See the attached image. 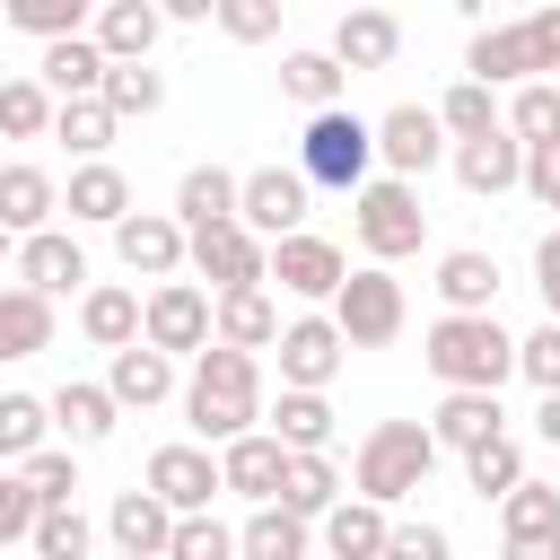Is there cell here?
<instances>
[{"instance_id": "cell-1", "label": "cell", "mask_w": 560, "mask_h": 560, "mask_svg": "<svg viewBox=\"0 0 560 560\" xmlns=\"http://www.w3.org/2000/svg\"><path fill=\"white\" fill-rule=\"evenodd\" d=\"M184 420H192V438H201V446H236L245 429H262V359H254V350L210 341V350L192 359Z\"/></svg>"}, {"instance_id": "cell-2", "label": "cell", "mask_w": 560, "mask_h": 560, "mask_svg": "<svg viewBox=\"0 0 560 560\" xmlns=\"http://www.w3.org/2000/svg\"><path fill=\"white\" fill-rule=\"evenodd\" d=\"M420 359H429V376L446 394H499L516 376V341L499 332V315H438Z\"/></svg>"}, {"instance_id": "cell-3", "label": "cell", "mask_w": 560, "mask_h": 560, "mask_svg": "<svg viewBox=\"0 0 560 560\" xmlns=\"http://www.w3.org/2000/svg\"><path fill=\"white\" fill-rule=\"evenodd\" d=\"M438 438H429V420H376L368 438H359V464H350V481H359V499H376V508H402L429 472H438Z\"/></svg>"}, {"instance_id": "cell-4", "label": "cell", "mask_w": 560, "mask_h": 560, "mask_svg": "<svg viewBox=\"0 0 560 560\" xmlns=\"http://www.w3.org/2000/svg\"><path fill=\"white\" fill-rule=\"evenodd\" d=\"M551 70H560V9L481 26L464 44V79H481V88H525V79H551Z\"/></svg>"}, {"instance_id": "cell-5", "label": "cell", "mask_w": 560, "mask_h": 560, "mask_svg": "<svg viewBox=\"0 0 560 560\" xmlns=\"http://www.w3.org/2000/svg\"><path fill=\"white\" fill-rule=\"evenodd\" d=\"M350 236L368 245V262H402V254H420V236H429L420 184H402V175H368V184L350 192Z\"/></svg>"}, {"instance_id": "cell-6", "label": "cell", "mask_w": 560, "mask_h": 560, "mask_svg": "<svg viewBox=\"0 0 560 560\" xmlns=\"http://www.w3.org/2000/svg\"><path fill=\"white\" fill-rule=\"evenodd\" d=\"M368 166H376V122H359L350 105L306 114V131H298V175H306V184L359 192V184H368Z\"/></svg>"}, {"instance_id": "cell-7", "label": "cell", "mask_w": 560, "mask_h": 560, "mask_svg": "<svg viewBox=\"0 0 560 560\" xmlns=\"http://www.w3.org/2000/svg\"><path fill=\"white\" fill-rule=\"evenodd\" d=\"M402 315H411V298H402V280H394L385 262H359V271L332 289V324H341L350 350H385V341L402 332Z\"/></svg>"}, {"instance_id": "cell-8", "label": "cell", "mask_w": 560, "mask_h": 560, "mask_svg": "<svg viewBox=\"0 0 560 560\" xmlns=\"http://www.w3.org/2000/svg\"><path fill=\"white\" fill-rule=\"evenodd\" d=\"M140 341L149 350H166V359H201L210 341H219V298L201 289V280H158L149 289V306H140Z\"/></svg>"}, {"instance_id": "cell-9", "label": "cell", "mask_w": 560, "mask_h": 560, "mask_svg": "<svg viewBox=\"0 0 560 560\" xmlns=\"http://www.w3.org/2000/svg\"><path fill=\"white\" fill-rule=\"evenodd\" d=\"M184 262L210 280V298H228V289H262V280H271V245H262L245 219L192 228V254H184Z\"/></svg>"}, {"instance_id": "cell-10", "label": "cell", "mask_w": 560, "mask_h": 560, "mask_svg": "<svg viewBox=\"0 0 560 560\" xmlns=\"http://www.w3.org/2000/svg\"><path fill=\"white\" fill-rule=\"evenodd\" d=\"M280 385H298V394H324L332 376H341V359H350V341H341V324L332 315H298V324H280Z\"/></svg>"}, {"instance_id": "cell-11", "label": "cell", "mask_w": 560, "mask_h": 560, "mask_svg": "<svg viewBox=\"0 0 560 560\" xmlns=\"http://www.w3.org/2000/svg\"><path fill=\"white\" fill-rule=\"evenodd\" d=\"M114 254H122V271H131V280H175V271H184V254H192V236H184V219H175V210H131V219L114 228Z\"/></svg>"}, {"instance_id": "cell-12", "label": "cell", "mask_w": 560, "mask_h": 560, "mask_svg": "<svg viewBox=\"0 0 560 560\" xmlns=\"http://www.w3.org/2000/svg\"><path fill=\"white\" fill-rule=\"evenodd\" d=\"M236 219H245L262 245L298 236V228H306V175H298V166H254V175H245V201H236Z\"/></svg>"}, {"instance_id": "cell-13", "label": "cell", "mask_w": 560, "mask_h": 560, "mask_svg": "<svg viewBox=\"0 0 560 560\" xmlns=\"http://www.w3.org/2000/svg\"><path fill=\"white\" fill-rule=\"evenodd\" d=\"M149 490H158L175 516H201V508L228 490V472H219L210 446H158V455H149Z\"/></svg>"}, {"instance_id": "cell-14", "label": "cell", "mask_w": 560, "mask_h": 560, "mask_svg": "<svg viewBox=\"0 0 560 560\" xmlns=\"http://www.w3.org/2000/svg\"><path fill=\"white\" fill-rule=\"evenodd\" d=\"M376 158H385L402 184H420V175L446 158V122H438L429 105H394V114L376 122Z\"/></svg>"}, {"instance_id": "cell-15", "label": "cell", "mask_w": 560, "mask_h": 560, "mask_svg": "<svg viewBox=\"0 0 560 560\" xmlns=\"http://www.w3.org/2000/svg\"><path fill=\"white\" fill-rule=\"evenodd\" d=\"M105 534H114V551H122V560H166V542H175V508H166L149 481H140V490H114Z\"/></svg>"}, {"instance_id": "cell-16", "label": "cell", "mask_w": 560, "mask_h": 560, "mask_svg": "<svg viewBox=\"0 0 560 560\" xmlns=\"http://www.w3.org/2000/svg\"><path fill=\"white\" fill-rule=\"evenodd\" d=\"M271 280H280L289 298H332V289L350 280V262H341L332 236H306V228H298V236L271 245Z\"/></svg>"}, {"instance_id": "cell-17", "label": "cell", "mask_w": 560, "mask_h": 560, "mask_svg": "<svg viewBox=\"0 0 560 560\" xmlns=\"http://www.w3.org/2000/svg\"><path fill=\"white\" fill-rule=\"evenodd\" d=\"M52 219H61V184H52L35 158H9V166H0V228H9V236H44Z\"/></svg>"}, {"instance_id": "cell-18", "label": "cell", "mask_w": 560, "mask_h": 560, "mask_svg": "<svg viewBox=\"0 0 560 560\" xmlns=\"http://www.w3.org/2000/svg\"><path fill=\"white\" fill-rule=\"evenodd\" d=\"M88 280V254H79V236H61V228H44V236H18V289H35V298H70Z\"/></svg>"}, {"instance_id": "cell-19", "label": "cell", "mask_w": 560, "mask_h": 560, "mask_svg": "<svg viewBox=\"0 0 560 560\" xmlns=\"http://www.w3.org/2000/svg\"><path fill=\"white\" fill-rule=\"evenodd\" d=\"M219 472H228V490H236V499L271 508V499H280V472H289V446H280L271 429H245L236 446H219Z\"/></svg>"}, {"instance_id": "cell-20", "label": "cell", "mask_w": 560, "mask_h": 560, "mask_svg": "<svg viewBox=\"0 0 560 560\" xmlns=\"http://www.w3.org/2000/svg\"><path fill=\"white\" fill-rule=\"evenodd\" d=\"M402 52V18L394 9H341V26H332V61L359 79V70H385Z\"/></svg>"}, {"instance_id": "cell-21", "label": "cell", "mask_w": 560, "mask_h": 560, "mask_svg": "<svg viewBox=\"0 0 560 560\" xmlns=\"http://www.w3.org/2000/svg\"><path fill=\"white\" fill-rule=\"evenodd\" d=\"M455 184L464 192H516L525 184V140L516 131H490V140H455Z\"/></svg>"}, {"instance_id": "cell-22", "label": "cell", "mask_w": 560, "mask_h": 560, "mask_svg": "<svg viewBox=\"0 0 560 560\" xmlns=\"http://www.w3.org/2000/svg\"><path fill=\"white\" fill-rule=\"evenodd\" d=\"M158 35H166V9H158V0H105V9H96V44H105V61H149Z\"/></svg>"}, {"instance_id": "cell-23", "label": "cell", "mask_w": 560, "mask_h": 560, "mask_svg": "<svg viewBox=\"0 0 560 560\" xmlns=\"http://www.w3.org/2000/svg\"><path fill=\"white\" fill-rule=\"evenodd\" d=\"M61 210H70V219H88V228H122V219H131V184H122V166H105V158L70 166Z\"/></svg>"}, {"instance_id": "cell-24", "label": "cell", "mask_w": 560, "mask_h": 560, "mask_svg": "<svg viewBox=\"0 0 560 560\" xmlns=\"http://www.w3.org/2000/svg\"><path fill=\"white\" fill-rule=\"evenodd\" d=\"M438 298H446V315H490V306H499V262H490L481 245L438 254Z\"/></svg>"}, {"instance_id": "cell-25", "label": "cell", "mask_w": 560, "mask_h": 560, "mask_svg": "<svg viewBox=\"0 0 560 560\" xmlns=\"http://www.w3.org/2000/svg\"><path fill=\"white\" fill-rule=\"evenodd\" d=\"M140 289H122V280H96L88 298H79V332L96 341V350H131L140 341Z\"/></svg>"}, {"instance_id": "cell-26", "label": "cell", "mask_w": 560, "mask_h": 560, "mask_svg": "<svg viewBox=\"0 0 560 560\" xmlns=\"http://www.w3.org/2000/svg\"><path fill=\"white\" fill-rule=\"evenodd\" d=\"M105 394H114L122 411H149V402H166V394H175V359H166V350H149V341H131V350H114Z\"/></svg>"}, {"instance_id": "cell-27", "label": "cell", "mask_w": 560, "mask_h": 560, "mask_svg": "<svg viewBox=\"0 0 560 560\" xmlns=\"http://www.w3.org/2000/svg\"><path fill=\"white\" fill-rule=\"evenodd\" d=\"M429 438L455 446V455H472V446L508 438V411H499V394H446V402L429 411Z\"/></svg>"}, {"instance_id": "cell-28", "label": "cell", "mask_w": 560, "mask_h": 560, "mask_svg": "<svg viewBox=\"0 0 560 560\" xmlns=\"http://www.w3.org/2000/svg\"><path fill=\"white\" fill-rule=\"evenodd\" d=\"M105 44L96 35H61V44H44V61H35V79L52 88V96H96L105 88Z\"/></svg>"}, {"instance_id": "cell-29", "label": "cell", "mask_w": 560, "mask_h": 560, "mask_svg": "<svg viewBox=\"0 0 560 560\" xmlns=\"http://www.w3.org/2000/svg\"><path fill=\"white\" fill-rule=\"evenodd\" d=\"M236 201H245V175H228V166H184V184H175V219H184V236L236 219Z\"/></svg>"}, {"instance_id": "cell-30", "label": "cell", "mask_w": 560, "mask_h": 560, "mask_svg": "<svg viewBox=\"0 0 560 560\" xmlns=\"http://www.w3.org/2000/svg\"><path fill=\"white\" fill-rule=\"evenodd\" d=\"M385 534H394V516L376 499H332V516H324V551L332 560H385Z\"/></svg>"}, {"instance_id": "cell-31", "label": "cell", "mask_w": 560, "mask_h": 560, "mask_svg": "<svg viewBox=\"0 0 560 560\" xmlns=\"http://www.w3.org/2000/svg\"><path fill=\"white\" fill-rule=\"evenodd\" d=\"M114 411H122V402H114L105 385H88V376H70V385L52 394V429H61L70 446H105V438H114Z\"/></svg>"}, {"instance_id": "cell-32", "label": "cell", "mask_w": 560, "mask_h": 560, "mask_svg": "<svg viewBox=\"0 0 560 560\" xmlns=\"http://www.w3.org/2000/svg\"><path fill=\"white\" fill-rule=\"evenodd\" d=\"M219 341H228V350H271V341H280L271 280H262V289H228V298H219Z\"/></svg>"}, {"instance_id": "cell-33", "label": "cell", "mask_w": 560, "mask_h": 560, "mask_svg": "<svg viewBox=\"0 0 560 560\" xmlns=\"http://www.w3.org/2000/svg\"><path fill=\"white\" fill-rule=\"evenodd\" d=\"M236 560H306V516H289L280 499L254 508V516L236 525Z\"/></svg>"}, {"instance_id": "cell-34", "label": "cell", "mask_w": 560, "mask_h": 560, "mask_svg": "<svg viewBox=\"0 0 560 560\" xmlns=\"http://www.w3.org/2000/svg\"><path fill=\"white\" fill-rule=\"evenodd\" d=\"M35 350H52V298L0 289V359H35Z\"/></svg>"}, {"instance_id": "cell-35", "label": "cell", "mask_w": 560, "mask_h": 560, "mask_svg": "<svg viewBox=\"0 0 560 560\" xmlns=\"http://www.w3.org/2000/svg\"><path fill=\"white\" fill-rule=\"evenodd\" d=\"M271 438H280L289 455H324V446H332V402H324V394L280 385V420H271Z\"/></svg>"}, {"instance_id": "cell-36", "label": "cell", "mask_w": 560, "mask_h": 560, "mask_svg": "<svg viewBox=\"0 0 560 560\" xmlns=\"http://www.w3.org/2000/svg\"><path fill=\"white\" fill-rule=\"evenodd\" d=\"M332 499H341V472H332V455H289V472H280V508L289 516H332Z\"/></svg>"}, {"instance_id": "cell-37", "label": "cell", "mask_w": 560, "mask_h": 560, "mask_svg": "<svg viewBox=\"0 0 560 560\" xmlns=\"http://www.w3.org/2000/svg\"><path fill=\"white\" fill-rule=\"evenodd\" d=\"M280 88H289L306 114H332V105H341V88H350V70H341L332 52H289V61H280Z\"/></svg>"}, {"instance_id": "cell-38", "label": "cell", "mask_w": 560, "mask_h": 560, "mask_svg": "<svg viewBox=\"0 0 560 560\" xmlns=\"http://www.w3.org/2000/svg\"><path fill=\"white\" fill-rule=\"evenodd\" d=\"M438 122H446V140H490V131H508V114H499V96H490L481 79H455V88L438 96Z\"/></svg>"}, {"instance_id": "cell-39", "label": "cell", "mask_w": 560, "mask_h": 560, "mask_svg": "<svg viewBox=\"0 0 560 560\" xmlns=\"http://www.w3.org/2000/svg\"><path fill=\"white\" fill-rule=\"evenodd\" d=\"M114 105L105 96H61V114H52V140H70V158H105L114 149Z\"/></svg>"}, {"instance_id": "cell-40", "label": "cell", "mask_w": 560, "mask_h": 560, "mask_svg": "<svg viewBox=\"0 0 560 560\" xmlns=\"http://www.w3.org/2000/svg\"><path fill=\"white\" fill-rule=\"evenodd\" d=\"M52 114H61V96L44 79H0V131L9 140H52Z\"/></svg>"}, {"instance_id": "cell-41", "label": "cell", "mask_w": 560, "mask_h": 560, "mask_svg": "<svg viewBox=\"0 0 560 560\" xmlns=\"http://www.w3.org/2000/svg\"><path fill=\"white\" fill-rule=\"evenodd\" d=\"M499 525H508V542H525V534H560V490L525 472V481L499 499Z\"/></svg>"}, {"instance_id": "cell-42", "label": "cell", "mask_w": 560, "mask_h": 560, "mask_svg": "<svg viewBox=\"0 0 560 560\" xmlns=\"http://www.w3.org/2000/svg\"><path fill=\"white\" fill-rule=\"evenodd\" d=\"M26 542H35V560H88V551H96V525L79 516V499H61V508H44V516H35V534H26Z\"/></svg>"}, {"instance_id": "cell-43", "label": "cell", "mask_w": 560, "mask_h": 560, "mask_svg": "<svg viewBox=\"0 0 560 560\" xmlns=\"http://www.w3.org/2000/svg\"><path fill=\"white\" fill-rule=\"evenodd\" d=\"M464 481H472V499H508V490L525 481V446H516V438L472 446V455H464Z\"/></svg>"}, {"instance_id": "cell-44", "label": "cell", "mask_w": 560, "mask_h": 560, "mask_svg": "<svg viewBox=\"0 0 560 560\" xmlns=\"http://www.w3.org/2000/svg\"><path fill=\"white\" fill-rule=\"evenodd\" d=\"M44 429H52V402H35V394H0V464H26V455L44 446Z\"/></svg>"}, {"instance_id": "cell-45", "label": "cell", "mask_w": 560, "mask_h": 560, "mask_svg": "<svg viewBox=\"0 0 560 560\" xmlns=\"http://www.w3.org/2000/svg\"><path fill=\"white\" fill-rule=\"evenodd\" d=\"M0 18L18 35H35V44H61V35L88 26V0H0Z\"/></svg>"}, {"instance_id": "cell-46", "label": "cell", "mask_w": 560, "mask_h": 560, "mask_svg": "<svg viewBox=\"0 0 560 560\" xmlns=\"http://www.w3.org/2000/svg\"><path fill=\"white\" fill-rule=\"evenodd\" d=\"M96 96H105V105H114V114H122V122H131V114H158V105H166V79H158V70H149V61H114V70H105V88H96Z\"/></svg>"}, {"instance_id": "cell-47", "label": "cell", "mask_w": 560, "mask_h": 560, "mask_svg": "<svg viewBox=\"0 0 560 560\" xmlns=\"http://www.w3.org/2000/svg\"><path fill=\"white\" fill-rule=\"evenodd\" d=\"M508 131L516 140H560V79H525L508 96Z\"/></svg>"}, {"instance_id": "cell-48", "label": "cell", "mask_w": 560, "mask_h": 560, "mask_svg": "<svg viewBox=\"0 0 560 560\" xmlns=\"http://www.w3.org/2000/svg\"><path fill=\"white\" fill-rule=\"evenodd\" d=\"M166 560H236V525H219L210 508H201V516H175Z\"/></svg>"}, {"instance_id": "cell-49", "label": "cell", "mask_w": 560, "mask_h": 560, "mask_svg": "<svg viewBox=\"0 0 560 560\" xmlns=\"http://www.w3.org/2000/svg\"><path fill=\"white\" fill-rule=\"evenodd\" d=\"M18 472H26V490H35L44 508H61V499H79V464H70V446H35V455H26Z\"/></svg>"}, {"instance_id": "cell-50", "label": "cell", "mask_w": 560, "mask_h": 560, "mask_svg": "<svg viewBox=\"0 0 560 560\" xmlns=\"http://www.w3.org/2000/svg\"><path fill=\"white\" fill-rule=\"evenodd\" d=\"M280 9L289 0H219V35L228 44H271L280 35Z\"/></svg>"}, {"instance_id": "cell-51", "label": "cell", "mask_w": 560, "mask_h": 560, "mask_svg": "<svg viewBox=\"0 0 560 560\" xmlns=\"http://www.w3.org/2000/svg\"><path fill=\"white\" fill-rule=\"evenodd\" d=\"M516 376H525L534 394H560V324H542V332L516 341Z\"/></svg>"}, {"instance_id": "cell-52", "label": "cell", "mask_w": 560, "mask_h": 560, "mask_svg": "<svg viewBox=\"0 0 560 560\" xmlns=\"http://www.w3.org/2000/svg\"><path fill=\"white\" fill-rule=\"evenodd\" d=\"M35 516H44V499L26 490V472H9V464H0V542H26V534H35Z\"/></svg>"}, {"instance_id": "cell-53", "label": "cell", "mask_w": 560, "mask_h": 560, "mask_svg": "<svg viewBox=\"0 0 560 560\" xmlns=\"http://www.w3.org/2000/svg\"><path fill=\"white\" fill-rule=\"evenodd\" d=\"M385 560H455V542H446V525L420 516V525H394L385 534Z\"/></svg>"}, {"instance_id": "cell-54", "label": "cell", "mask_w": 560, "mask_h": 560, "mask_svg": "<svg viewBox=\"0 0 560 560\" xmlns=\"http://www.w3.org/2000/svg\"><path fill=\"white\" fill-rule=\"evenodd\" d=\"M525 192L551 210L560 201V140H525Z\"/></svg>"}, {"instance_id": "cell-55", "label": "cell", "mask_w": 560, "mask_h": 560, "mask_svg": "<svg viewBox=\"0 0 560 560\" xmlns=\"http://www.w3.org/2000/svg\"><path fill=\"white\" fill-rule=\"evenodd\" d=\"M534 289H542V315L560 324V228H551V236L534 245Z\"/></svg>"}, {"instance_id": "cell-56", "label": "cell", "mask_w": 560, "mask_h": 560, "mask_svg": "<svg viewBox=\"0 0 560 560\" xmlns=\"http://www.w3.org/2000/svg\"><path fill=\"white\" fill-rule=\"evenodd\" d=\"M499 560H560V534H525V542H508Z\"/></svg>"}, {"instance_id": "cell-57", "label": "cell", "mask_w": 560, "mask_h": 560, "mask_svg": "<svg viewBox=\"0 0 560 560\" xmlns=\"http://www.w3.org/2000/svg\"><path fill=\"white\" fill-rule=\"evenodd\" d=\"M175 26H201V18H219V0H158Z\"/></svg>"}, {"instance_id": "cell-58", "label": "cell", "mask_w": 560, "mask_h": 560, "mask_svg": "<svg viewBox=\"0 0 560 560\" xmlns=\"http://www.w3.org/2000/svg\"><path fill=\"white\" fill-rule=\"evenodd\" d=\"M534 438H542V446H560V394H542V411H534Z\"/></svg>"}, {"instance_id": "cell-59", "label": "cell", "mask_w": 560, "mask_h": 560, "mask_svg": "<svg viewBox=\"0 0 560 560\" xmlns=\"http://www.w3.org/2000/svg\"><path fill=\"white\" fill-rule=\"evenodd\" d=\"M446 9H464V18H490V9H499V0H446Z\"/></svg>"}, {"instance_id": "cell-60", "label": "cell", "mask_w": 560, "mask_h": 560, "mask_svg": "<svg viewBox=\"0 0 560 560\" xmlns=\"http://www.w3.org/2000/svg\"><path fill=\"white\" fill-rule=\"evenodd\" d=\"M9 262H18V236H9V228H0V271H9Z\"/></svg>"}, {"instance_id": "cell-61", "label": "cell", "mask_w": 560, "mask_h": 560, "mask_svg": "<svg viewBox=\"0 0 560 560\" xmlns=\"http://www.w3.org/2000/svg\"><path fill=\"white\" fill-rule=\"evenodd\" d=\"M551 210H560V201H551Z\"/></svg>"}]
</instances>
